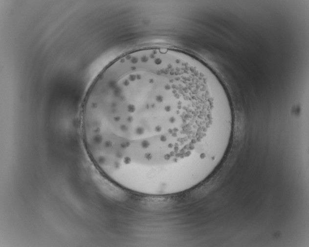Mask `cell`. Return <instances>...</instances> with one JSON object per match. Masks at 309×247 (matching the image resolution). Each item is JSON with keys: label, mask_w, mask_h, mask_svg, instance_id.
Instances as JSON below:
<instances>
[{"label": "cell", "mask_w": 309, "mask_h": 247, "mask_svg": "<svg viewBox=\"0 0 309 247\" xmlns=\"http://www.w3.org/2000/svg\"><path fill=\"white\" fill-rule=\"evenodd\" d=\"M91 161L126 190L177 194L202 182L229 148L228 94L206 64L183 51L149 47L125 53L98 75L82 115Z\"/></svg>", "instance_id": "1"}]
</instances>
